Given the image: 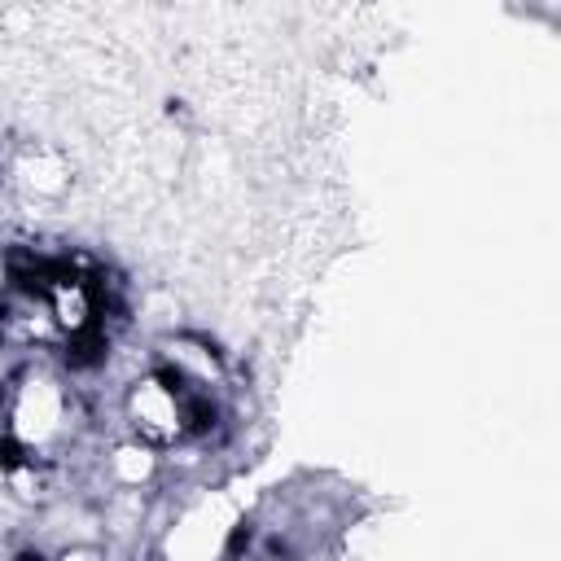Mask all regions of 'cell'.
<instances>
[{"instance_id": "6da1fadb", "label": "cell", "mask_w": 561, "mask_h": 561, "mask_svg": "<svg viewBox=\"0 0 561 561\" xmlns=\"http://www.w3.org/2000/svg\"><path fill=\"white\" fill-rule=\"evenodd\" d=\"M118 412H123V434L140 438L153 451H171L188 443V390L158 364L123 386Z\"/></svg>"}]
</instances>
